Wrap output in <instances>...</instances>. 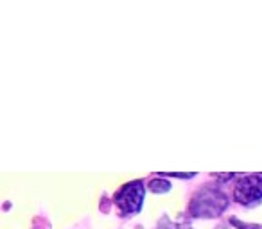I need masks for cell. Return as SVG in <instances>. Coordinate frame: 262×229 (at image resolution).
Listing matches in <instances>:
<instances>
[{"label":"cell","mask_w":262,"mask_h":229,"mask_svg":"<svg viewBox=\"0 0 262 229\" xmlns=\"http://www.w3.org/2000/svg\"><path fill=\"white\" fill-rule=\"evenodd\" d=\"M228 199L217 188H203L194 195L190 202V213L194 217H217L226 210Z\"/></svg>","instance_id":"cell-1"},{"label":"cell","mask_w":262,"mask_h":229,"mask_svg":"<svg viewBox=\"0 0 262 229\" xmlns=\"http://www.w3.org/2000/svg\"><path fill=\"white\" fill-rule=\"evenodd\" d=\"M144 195H146V188H144L142 181H131L124 185L122 188L117 192L115 204L124 215H133L139 213L144 202Z\"/></svg>","instance_id":"cell-2"},{"label":"cell","mask_w":262,"mask_h":229,"mask_svg":"<svg viewBox=\"0 0 262 229\" xmlns=\"http://www.w3.org/2000/svg\"><path fill=\"white\" fill-rule=\"evenodd\" d=\"M235 200L243 204H250L262 199V175H246L235 185L233 190Z\"/></svg>","instance_id":"cell-3"},{"label":"cell","mask_w":262,"mask_h":229,"mask_svg":"<svg viewBox=\"0 0 262 229\" xmlns=\"http://www.w3.org/2000/svg\"><path fill=\"white\" fill-rule=\"evenodd\" d=\"M149 188L153 190L155 193H164L171 190V183L165 181V179H153V181L149 183Z\"/></svg>","instance_id":"cell-4"},{"label":"cell","mask_w":262,"mask_h":229,"mask_svg":"<svg viewBox=\"0 0 262 229\" xmlns=\"http://www.w3.org/2000/svg\"><path fill=\"white\" fill-rule=\"evenodd\" d=\"M232 224L235 225V227H239V229H262V225H251V224H243V222L235 220V218H232Z\"/></svg>","instance_id":"cell-5"}]
</instances>
